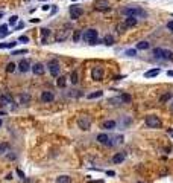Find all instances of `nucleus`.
Listing matches in <instances>:
<instances>
[{"instance_id":"40","label":"nucleus","mask_w":173,"mask_h":183,"mask_svg":"<svg viewBox=\"0 0 173 183\" xmlns=\"http://www.w3.org/2000/svg\"><path fill=\"white\" fill-rule=\"evenodd\" d=\"M18 41H22V43H27V41H29V38H27L26 35H23V37H20V38H18Z\"/></svg>"},{"instance_id":"8","label":"nucleus","mask_w":173,"mask_h":183,"mask_svg":"<svg viewBox=\"0 0 173 183\" xmlns=\"http://www.w3.org/2000/svg\"><path fill=\"white\" fill-rule=\"evenodd\" d=\"M94 9L96 11H109V3L108 0H96L94 2Z\"/></svg>"},{"instance_id":"29","label":"nucleus","mask_w":173,"mask_h":183,"mask_svg":"<svg viewBox=\"0 0 173 183\" xmlns=\"http://www.w3.org/2000/svg\"><path fill=\"white\" fill-rule=\"evenodd\" d=\"M70 81H71V84H78L79 76H78V72H76V70H73V72L70 73Z\"/></svg>"},{"instance_id":"14","label":"nucleus","mask_w":173,"mask_h":183,"mask_svg":"<svg viewBox=\"0 0 173 183\" xmlns=\"http://www.w3.org/2000/svg\"><path fill=\"white\" fill-rule=\"evenodd\" d=\"M18 99H20V104H23V105H27V104H31V99H32V96H31V93H26V92H23V93L18 96Z\"/></svg>"},{"instance_id":"44","label":"nucleus","mask_w":173,"mask_h":183,"mask_svg":"<svg viewBox=\"0 0 173 183\" xmlns=\"http://www.w3.org/2000/svg\"><path fill=\"white\" fill-rule=\"evenodd\" d=\"M41 8H43V11H49L50 9V5H43Z\"/></svg>"},{"instance_id":"19","label":"nucleus","mask_w":173,"mask_h":183,"mask_svg":"<svg viewBox=\"0 0 173 183\" xmlns=\"http://www.w3.org/2000/svg\"><path fill=\"white\" fill-rule=\"evenodd\" d=\"M115 127H117L115 121H105V122H102V128H105V130H114Z\"/></svg>"},{"instance_id":"27","label":"nucleus","mask_w":173,"mask_h":183,"mask_svg":"<svg viewBox=\"0 0 173 183\" xmlns=\"http://www.w3.org/2000/svg\"><path fill=\"white\" fill-rule=\"evenodd\" d=\"M6 35H9V31H8V24H2V26H0V38H5Z\"/></svg>"},{"instance_id":"43","label":"nucleus","mask_w":173,"mask_h":183,"mask_svg":"<svg viewBox=\"0 0 173 183\" xmlns=\"http://www.w3.org/2000/svg\"><path fill=\"white\" fill-rule=\"evenodd\" d=\"M15 157H17V156H15L14 153H9V154H8V159H9V160H14Z\"/></svg>"},{"instance_id":"13","label":"nucleus","mask_w":173,"mask_h":183,"mask_svg":"<svg viewBox=\"0 0 173 183\" xmlns=\"http://www.w3.org/2000/svg\"><path fill=\"white\" fill-rule=\"evenodd\" d=\"M53 99H55V95H53L52 92L46 90V92L41 93V101H43V102H52Z\"/></svg>"},{"instance_id":"33","label":"nucleus","mask_w":173,"mask_h":183,"mask_svg":"<svg viewBox=\"0 0 173 183\" xmlns=\"http://www.w3.org/2000/svg\"><path fill=\"white\" fill-rule=\"evenodd\" d=\"M172 96H173L172 93H166V95H161V96H160V102H167V101H169Z\"/></svg>"},{"instance_id":"52","label":"nucleus","mask_w":173,"mask_h":183,"mask_svg":"<svg viewBox=\"0 0 173 183\" xmlns=\"http://www.w3.org/2000/svg\"><path fill=\"white\" fill-rule=\"evenodd\" d=\"M73 2H78V0H73Z\"/></svg>"},{"instance_id":"41","label":"nucleus","mask_w":173,"mask_h":183,"mask_svg":"<svg viewBox=\"0 0 173 183\" xmlns=\"http://www.w3.org/2000/svg\"><path fill=\"white\" fill-rule=\"evenodd\" d=\"M23 28H24V23L20 22L18 24H17V26H15V31H20V29H23Z\"/></svg>"},{"instance_id":"51","label":"nucleus","mask_w":173,"mask_h":183,"mask_svg":"<svg viewBox=\"0 0 173 183\" xmlns=\"http://www.w3.org/2000/svg\"><path fill=\"white\" fill-rule=\"evenodd\" d=\"M172 108H173V101H172Z\"/></svg>"},{"instance_id":"28","label":"nucleus","mask_w":173,"mask_h":183,"mask_svg":"<svg viewBox=\"0 0 173 183\" xmlns=\"http://www.w3.org/2000/svg\"><path fill=\"white\" fill-rule=\"evenodd\" d=\"M8 149H9V144H8V142H2V144H0V156L6 154Z\"/></svg>"},{"instance_id":"39","label":"nucleus","mask_w":173,"mask_h":183,"mask_svg":"<svg viewBox=\"0 0 173 183\" xmlns=\"http://www.w3.org/2000/svg\"><path fill=\"white\" fill-rule=\"evenodd\" d=\"M17 20H18V17H17V15H12L11 18H9V23H11V24H15Z\"/></svg>"},{"instance_id":"12","label":"nucleus","mask_w":173,"mask_h":183,"mask_svg":"<svg viewBox=\"0 0 173 183\" xmlns=\"http://www.w3.org/2000/svg\"><path fill=\"white\" fill-rule=\"evenodd\" d=\"M97 142L99 144H102V145H106V147H111L113 144L109 142V136L108 134H105V133H100V134H97Z\"/></svg>"},{"instance_id":"3","label":"nucleus","mask_w":173,"mask_h":183,"mask_svg":"<svg viewBox=\"0 0 173 183\" xmlns=\"http://www.w3.org/2000/svg\"><path fill=\"white\" fill-rule=\"evenodd\" d=\"M144 122H146V127H147V128H161L162 127L161 119H160L158 116H155V114H149V116H146Z\"/></svg>"},{"instance_id":"22","label":"nucleus","mask_w":173,"mask_h":183,"mask_svg":"<svg viewBox=\"0 0 173 183\" xmlns=\"http://www.w3.org/2000/svg\"><path fill=\"white\" fill-rule=\"evenodd\" d=\"M56 183H71V177H70V175H65V174L58 175V177H56Z\"/></svg>"},{"instance_id":"10","label":"nucleus","mask_w":173,"mask_h":183,"mask_svg":"<svg viewBox=\"0 0 173 183\" xmlns=\"http://www.w3.org/2000/svg\"><path fill=\"white\" fill-rule=\"evenodd\" d=\"M17 67H18L20 72L26 73V72H29V69H31V61H29V60H20L18 64H17Z\"/></svg>"},{"instance_id":"36","label":"nucleus","mask_w":173,"mask_h":183,"mask_svg":"<svg viewBox=\"0 0 173 183\" xmlns=\"http://www.w3.org/2000/svg\"><path fill=\"white\" fill-rule=\"evenodd\" d=\"M122 101H123V102H131V95L122 93Z\"/></svg>"},{"instance_id":"4","label":"nucleus","mask_w":173,"mask_h":183,"mask_svg":"<svg viewBox=\"0 0 173 183\" xmlns=\"http://www.w3.org/2000/svg\"><path fill=\"white\" fill-rule=\"evenodd\" d=\"M78 127L81 128L82 131H88L91 128V119L88 116H81L78 119Z\"/></svg>"},{"instance_id":"45","label":"nucleus","mask_w":173,"mask_h":183,"mask_svg":"<svg viewBox=\"0 0 173 183\" xmlns=\"http://www.w3.org/2000/svg\"><path fill=\"white\" fill-rule=\"evenodd\" d=\"M17 174H18V175H20V179H24V174L22 171H20V170H17Z\"/></svg>"},{"instance_id":"7","label":"nucleus","mask_w":173,"mask_h":183,"mask_svg":"<svg viewBox=\"0 0 173 183\" xmlns=\"http://www.w3.org/2000/svg\"><path fill=\"white\" fill-rule=\"evenodd\" d=\"M47 69H49L52 76H59V64H58L56 60H50L47 64Z\"/></svg>"},{"instance_id":"48","label":"nucleus","mask_w":173,"mask_h":183,"mask_svg":"<svg viewBox=\"0 0 173 183\" xmlns=\"http://www.w3.org/2000/svg\"><path fill=\"white\" fill-rule=\"evenodd\" d=\"M106 174H108V175H115L114 171H106Z\"/></svg>"},{"instance_id":"6","label":"nucleus","mask_w":173,"mask_h":183,"mask_svg":"<svg viewBox=\"0 0 173 183\" xmlns=\"http://www.w3.org/2000/svg\"><path fill=\"white\" fill-rule=\"evenodd\" d=\"M103 67H100V66H96V67L91 69V78L94 81H102L103 80Z\"/></svg>"},{"instance_id":"30","label":"nucleus","mask_w":173,"mask_h":183,"mask_svg":"<svg viewBox=\"0 0 173 183\" xmlns=\"http://www.w3.org/2000/svg\"><path fill=\"white\" fill-rule=\"evenodd\" d=\"M149 47H150V44L147 41H140V43H137V49H140V50H146Z\"/></svg>"},{"instance_id":"35","label":"nucleus","mask_w":173,"mask_h":183,"mask_svg":"<svg viewBox=\"0 0 173 183\" xmlns=\"http://www.w3.org/2000/svg\"><path fill=\"white\" fill-rule=\"evenodd\" d=\"M22 54H27V49H18V50L11 52V55H22Z\"/></svg>"},{"instance_id":"38","label":"nucleus","mask_w":173,"mask_h":183,"mask_svg":"<svg viewBox=\"0 0 173 183\" xmlns=\"http://www.w3.org/2000/svg\"><path fill=\"white\" fill-rule=\"evenodd\" d=\"M117 29H118V32H125V29H127V28H126V24L123 23V24H118Z\"/></svg>"},{"instance_id":"25","label":"nucleus","mask_w":173,"mask_h":183,"mask_svg":"<svg viewBox=\"0 0 173 183\" xmlns=\"http://www.w3.org/2000/svg\"><path fill=\"white\" fill-rule=\"evenodd\" d=\"M56 86L59 87V89H64V87L67 86V78H65V76H58Z\"/></svg>"},{"instance_id":"1","label":"nucleus","mask_w":173,"mask_h":183,"mask_svg":"<svg viewBox=\"0 0 173 183\" xmlns=\"http://www.w3.org/2000/svg\"><path fill=\"white\" fill-rule=\"evenodd\" d=\"M122 14L125 17H135V18H146L147 17V12L144 11L143 8L140 6H134V8H123Z\"/></svg>"},{"instance_id":"53","label":"nucleus","mask_w":173,"mask_h":183,"mask_svg":"<svg viewBox=\"0 0 173 183\" xmlns=\"http://www.w3.org/2000/svg\"><path fill=\"white\" fill-rule=\"evenodd\" d=\"M41 2H46V0H41Z\"/></svg>"},{"instance_id":"54","label":"nucleus","mask_w":173,"mask_h":183,"mask_svg":"<svg viewBox=\"0 0 173 183\" xmlns=\"http://www.w3.org/2000/svg\"><path fill=\"white\" fill-rule=\"evenodd\" d=\"M172 136H173V131H172Z\"/></svg>"},{"instance_id":"49","label":"nucleus","mask_w":173,"mask_h":183,"mask_svg":"<svg viewBox=\"0 0 173 183\" xmlns=\"http://www.w3.org/2000/svg\"><path fill=\"white\" fill-rule=\"evenodd\" d=\"M167 75H169V76H173V70H170V72H167Z\"/></svg>"},{"instance_id":"18","label":"nucleus","mask_w":173,"mask_h":183,"mask_svg":"<svg viewBox=\"0 0 173 183\" xmlns=\"http://www.w3.org/2000/svg\"><path fill=\"white\" fill-rule=\"evenodd\" d=\"M137 23H138V18H135V17H126V18H125L126 28H134Z\"/></svg>"},{"instance_id":"21","label":"nucleus","mask_w":173,"mask_h":183,"mask_svg":"<svg viewBox=\"0 0 173 183\" xmlns=\"http://www.w3.org/2000/svg\"><path fill=\"white\" fill-rule=\"evenodd\" d=\"M160 69H152V70H147L146 73H144V78H155V76H158L160 75Z\"/></svg>"},{"instance_id":"34","label":"nucleus","mask_w":173,"mask_h":183,"mask_svg":"<svg viewBox=\"0 0 173 183\" xmlns=\"http://www.w3.org/2000/svg\"><path fill=\"white\" fill-rule=\"evenodd\" d=\"M81 38H82V32H81V31H74V35H73V41H74V43H78Z\"/></svg>"},{"instance_id":"47","label":"nucleus","mask_w":173,"mask_h":183,"mask_svg":"<svg viewBox=\"0 0 173 183\" xmlns=\"http://www.w3.org/2000/svg\"><path fill=\"white\" fill-rule=\"evenodd\" d=\"M31 22L32 23H40V18H31Z\"/></svg>"},{"instance_id":"55","label":"nucleus","mask_w":173,"mask_h":183,"mask_svg":"<svg viewBox=\"0 0 173 183\" xmlns=\"http://www.w3.org/2000/svg\"><path fill=\"white\" fill-rule=\"evenodd\" d=\"M138 183H143V182H138Z\"/></svg>"},{"instance_id":"2","label":"nucleus","mask_w":173,"mask_h":183,"mask_svg":"<svg viewBox=\"0 0 173 183\" xmlns=\"http://www.w3.org/2000/svg\"><path fill=\"white\" fill-rule=\"evenodd\" d=\"M82 37H84L85 43H88V44H91V46H96V44H100V43H102L100 40H97V31H96V29H88V31H85V34L82 35Z\"/></svg>"},{"instance_id":"24","label":"nucleus","mask_w":173,"mask_h":183,"mask_svg":"<svg viewBox=\"0 0 173 183\" xmlns=\"http://www.w3.org/2000/svg\"><path fill=\"white\" fill-rule=\"evenodd\" d=\"M100 96H103V92L102 90L93 92V93H88V95H87V98H88V99H97V98H100Z\"/></svg>"},{"instance_id":"50","label":"nucleus","mask_w":173,"mask_h":183,"mask_svg":"<svg viewBox=\"0 0 173 183\" xmlns=\"http://www.w3.org/2000/svg\"><path fill=\"white\" fill-rule=\"evenodd\" d=\"M3 125V121H2V119H0V127Z\"/></svg>"},{"instance_id":"31","label":"nucleus","mask_w":173,"mask_h":183,"mask_svg":"<svg viewBox=\"0 0 173 183\" xmlns=\"http://www.w3.org/2000/svg\"><path fill=\"white\" fill-rule=\"evenodd\" d=\"M17 44V41H9V43H0V49H12L14 46Z\"/></svg>"},{"instance_id":"42","label":"nucleus","mask_w":173,"mask_h":183,"mask_svg":"<svg viewBox=\"0 0 173 183\" xmlns=\"http://www.w3.org/2000/svg\"><path fill=\"white\" fill-rule=\"evenodd\" d=\"M167 29H169L170 32H173V22H169V23H167Z\"/></svg>"},{"instance_id":"23","label":"nucleus","mask_w":173,"mask_h":183,"mask_svg":"<svg viewBox=\"0 0 173 183\" xmlns=\"http://www.w3.org/2000/svg\"><path fill=\"white\" fill-rule=\"evenodd\" d=\"M102 43H105L106 46H113L115 43V40H114V37H113V35H105L103 40H102Z\"/></svg>"},{"instance_id":"16","label":"nucleus","mask_w":173,"mask_h":183,"mask_svg":"<svg viewBox=\"0 0 173 183\" xmlns=\"http://www.w3.org/2000/svg\"><path fill=\"white\" fill-rule=\"evenodd\" d=\"M50 37V29H47V28H43L41 29V43L43 44H47V38Z\"/></svg>"},{"instance_id":"15","label":"nucleus","mask_w":173,"mask_h":183,"mask_svg":"<svg viewBox=\"0 0 173 183\" xmlns=\"http://www.w3.org/2000/svg\"><path fill=\"white\" fill-rule=\"evenodd\" d=\"M125 159H126V153H115L114 157H113V162L115 165H118V163L125 162Z\"/></svg>"},{"instance_id":"26","label":"nucleus","mask_w":173,"mask_h":183,"mask_svg":"<svg viewBox=\"0 0 173 183\" xmlns=\"http://www.w3.org/2000/svg\"><path fill=\"white\" fill-rule=\"evenodd\" d=\"M162 60H167V61H173V52L169 49H164V54H162Z\"/></svg>"},{"instance_id":"37","label":"nucleus","mask_w":173,"mask_h":183,"mask_svg":"<svg viewBox=\"0 0 173 183\" xmlns=\"http://www.w3.org/2000/svg\"><path fill=\"white\" fill-rule=\"evenodd\" d=\"M126 55L127 57H135V55H137V50H135V49H127Z\"/></svg>"},{"instance_id":"32","label":"nucleus","mask_w":173,"mask_h":183,"mask_svg":"<svg viewBox=\"0 0 173 183\" xmlns=\"http://www.w3.org/2000/svg\"><path fill=\"white\" fill-rule=\"evenodd\" d=\"M15 67H17V64H14V63H8V64H6V67H5V70H6L8 73H12V72L15 70Z\"/></svg>"},{"instance_id":"20","label":"nucleus","mask_w":173,"mask_h":183,"mask_svg":"<svg viewBox=\"0 0 173 183\" xmlns=\"http://www.w3.org/2000/svg\"><path fill=\"white\" fill-rule=\"evenodd\" d=\"M162 54H164V49L162 47H155L152 50V55H153V58H156V60H162Z\"/></svg>"},{"instance_id":"9","label":"nucleus","mask_w":173,"mask_h":183,"mask_svg":"<svg viewBox=\"0 0 173 183\" xmlns=\"http://www.w3.org/2000/svg\"><path fill=\"white\" fill-rule=\"evenodd\" d=\"M67 38H69V31L67 29H59L56 34H55V41H58V43H62Z\"/></svg>"},{"instance_id":"11","label":"nucleus","mask_w":173,"mask_h":183,"mask_svg":"<svg viewBox=\"0 0 173 183\" xmlns=\"http://www.w3.org/2000/svg\"><path fill=\"white\" fill-rule=\"evenodd\" d=\"M32 72H34L35 75L41 76V75H44V73H46V67H44L41 63H35L34 66H32Z\"/></svg>"},{"instance_id":"46","label":"nucleus","mask_w":173,"mask_h":183,"mask_svg":"<svg viewBox=\"0 0 173 183\" xmlns=\"http://www.w3.org/2000/svg\"><path fill=\"white\" fill-rule=\"evenodd\" d=\"M90 183H103V180H90Z\"/></svg>"},{"instance_id":"5","label":"nucleus","mask_w":173,"mask_h":183,"mask_svg":"<svg viewBox=\"0 0 173 183\" xmlns=\"http://www.w3.org/2000/svg\"><path fill=\"white\" fill-rule=\"evenodd\" d=\"M82 15H84V9L81 6H78V5H71L70 6V18L71 20H78Z\"/></svg>"},{"instance_id":"17","label":"nucleus","mask_w":173,"mask_h":183,"mask_svg":"<svg viewBox=\"0 0 173 183\" xmlns=\"http://www.w3.org/2000/svg\"><path fill=\"white\" fill-rule=\"evenodd\" d=\"M0 102L2 104H14V99H12V96L9 93H3V95L0 96Z\"/></svg>"}]
</instances>
